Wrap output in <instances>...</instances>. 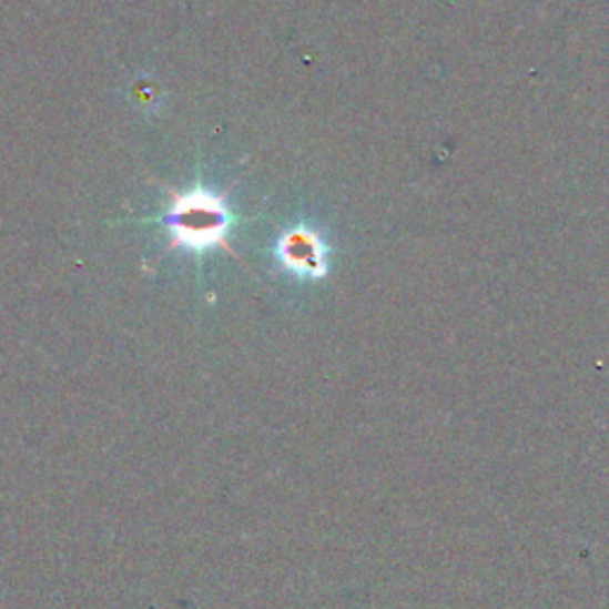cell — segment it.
I'll return each instance as SVG.
<instances>
[{"instance_id": "cell-2", "label": "cell", "mask_w": 609, "mask_h": 609, "mask_svg": "<svg viewBox=\"0 0 609 609\" xmlns=\"http://www.w3.org/2000/svg\"><path fill=\"white\" fill-rule=\"evenodd\" d=\"M286 260L293 262L298 270H315V262H317V248H315V238H305L301 234H295L293 238L286 241Z\"/></svg>"}, {"instance_id": "cell-1", "label": "cell", "mask_w": 609, "mask_h": 609, "mask_svg": "<svg viewBox=\"0 0 609 609\" xmlns=\"http://www.w3.org/2000/svg\"><path fill=\"white\" fill-rule=\"evenodd\" d=\"M164 224L170 229L174 245L201 253L224 241L229 212L215 195L205 191H193L174 197Z\"/></svg>"}]
</instances>
